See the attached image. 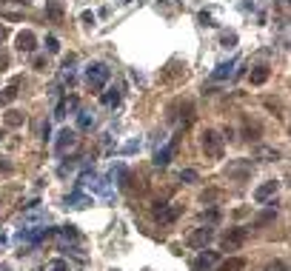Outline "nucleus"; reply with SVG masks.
<instances>
[{
	"mask_svg": "<svg viewBox=\"0 0 291 271\" xmlns=\"http://www.w3.org/2000/svg\"><path fill=\"white\" fill-rule=\"evenodd\" d=\"M220 197H223V192H217V189H214V192H206V194H203V203H206V206H209V203L220 200Z\"/></svg>",
	"mask_w": 291,
	"mask_h": 271,
	"instance_id": "obj_28",
	"label": "nucleus"
},
{
	"mask_svg": "<svg viewBox=\"0 0 291 271\" xmlns=\"http://www.w3.org/2000/svg\"><path fill=\"white\" fill-rule=\"evenodd\" d=\"M223 143H226V137H220V131H214V129H206L203 137H200V146H203L206 157H212V160L223 157Z\"/></svg>",
	"mask_w": 291,
	"mask_h": 271,
	"instance_id": "obj_1",
	"label": "nucleus"
},
{
	"mask_svg": "<svg viewBox=\"0 0 291 271\" xmlns=\"http://www.w3.org/2000/svg\"><path fill=\"white\" fill-rule=\"evenodd\" d=\"M200 23H203V26H214V23H212V15H209V12H200Z\"/></svg>",
	"mask_w": 291,
	"mask_h": 271,
	"instance_id": "obj_33",
	"label": "nucleus"
},
{
	"mask_svg": "<svg viewBox=\"0 0 291 271\" xmlns=\"http://www.w3.org/2000/svg\"><path fill=\"white\" fill-rule=\"evenodd\" d=\"M234 63H237V60L220 63V66H217V69L212 71V80H226V77H231V74H234Z\"/></svg>",
	"mask_w": 291,
	"mask_h": 271,
	"instance_id": "obj_13",
	"label": "nucleus"
},
{
	"mask_svg": "<svg viewBox=\"0 0 291 271\" xmlns=\"http://www.w3.org/2000/svg\"><path fill=\"white\" fill-rule=\"evenodd\" d=\"M177 146H180V134H174L168 146H163V149L154 151V166H157V168H166L168 163H171V157L177 154Z\"/></svg>",
	"mask_w": 291,
	"mask_h": 271,
	"instance_id": "obj_3",
	"label": "nucleus"
},
{
	"mask_svg": "<svg viewBox=\"0 0 291 271\" xmlns=\"http://www.w3.org/2000/svg\"><path fill=\"white\" fill-rule=\"evenodd\" d=\"M91 126H94V114H91V112H77V129L88 131Z\"/></svg>",
	"mask_w": 291,
	"mask_h": 271,
	"instance_id": "obj_18",
	"label": "nucleus"
},
{
	"mask_svg": "<svg viewBox=\"0 0 291 271\" xmlns=\"http://www.w3.org/2000/svg\"><path fill=\"white\" fill-rule=\"evenodd\" d=\"M237 43V35H234V32H226V35H223V46H234Z\"/></svg>",
	"mask_w": 291,
	"mask_h": 271,
	"instance_id": "obj_30",
	"label": "nucleus"
},
{
	"mask_svg": "<svg viewBox=\"0 0 291 271\" xmlns=\"http://www.w3.org/2000/svg\"><path fill=\"white\" fill-rule=\"evenodd\" d=\"M80 18H83V23H88V26H91V23H94V15H91V12H83V15H80Z\"/></svg>",
	"mask_w": 291,
	"mask_h": 271,
	"instance_id": "obj_34",
	"label": "nucleus"
},
{
	"mask_svg": "<svg viewBox=\"0 0 291 271\" xmlns=\"http://www.w3.org/2000/svg\"><path fill=\"white\" fill-rule=\"evenodd\" d=\"M3 40H6V29L0 26V43H3Z\"/></svg>",
	"mask_w": 291,
	"mask_h": 271,
	"instance_id": "obj_36",
	"label": "nucleus"
},
{
	"mask_svg": "<svg viewBox=\"0 0 291 271\" xmlns=\"http://www.w3.org/2000/svg\"><path fill=\"white\" fill-rule=\"evenodd\" d=\"M183 214V206H163L160 203V209L154 211V217H157V223H163V226H168V223H174L177 217Z\"/></svg>",
	"mask_w": 291,
	"mask_h": 271,
	"instance_id": "obj_7",
	"label": "nucleus"
},
{
	"mask_svg": "<svg viewBox=\"0 0 291 271\" xmlns=\"http://www.w3.org/2000/svg\"><path fill=\"white\" fill-rule=\"evenodd\" d=\"M109 77H112V71H109L103 63H91V66L86 69V83L91 88H103L109 83Z\"/></svg>",
	"mask_w": 291,
	"mask_h": 271,
	"instance_id": "obj_2",
	"label": "nucleus"
},
{
	"mask_svg": "<svg viewBox=\"0 0 291 271\" xmlns=\"http://www.w3.org/2000/svg\"><path fill=\"white\" fill-rule=\"evenodd\" d=\"M46 271H69V262L66 260H54V262H49V268Z\"/></svg>",
	"mask_w": 291,
	"mask_h": 271,
	"instance_id": "obj_27",
	"label": "nucleus"
},
{
	"mask_svg": "<svg viewBox=\"0 0 291 271\" xmlns=\"http://www.w3.org/2000/svg\"><path fill=\"white\" fill-rule=\"evenodd\" d=\"M265 271H288V268H285V262H282V260H277V262H271Z\"/></svg>",
	"mask_w": 291,
	"mask_h": 271,
	"instance_id": "obj_32",
	"label": "nucleus"
},
{
	"mask_svg": "<svg viewBox=\"0 0 291 271\" xmlns=\"http://www.w3.org/2000/svg\"><path fill=\"white\" fill-rule=\"evenodd\" d=\"M100 103H103V106H117V103H120V92H117V88H106L103 97H100Z\"/></svg>",
	"mask_w": 291,
	"mask_h": 271,
	"instance_id": "obj_20",
	"label": "nucleus"
},
{
	"mask_svg": "<svg viewBox=\"0 0 291 271\" xmlns=\"http://www.w3.org/2000/svg\"><path fill=\"white\" fill-rule=\"evenodd\" d=\"M212 240H214V228H212V226L194 228L191 234H188V245H194V248H206Z\"/></svg>",
	"mask_w": 291,
	"mask_h": 271,
	"instance_id": "obj_5",
	"label": "nucleus"
},
{
	"mask_svg": "<svg viewBox=\"0 0 291 271\" xmlns=\"http://www.w3.org/2000/svg\"><path fill=\"white\" fill-rule=\"evenodd\" d=\"M74 146H77V131H74V129H63L60 134H57L54 151H57V154H66V151L74 149Z\"/></svg>",
	"mask_w": 291,
	"mask_h": 271,
	"instance_id": "obj_6",
	"label": "nucleus"
},
{
	"mask_svg": "<svg viewBox=\"0 0 291 271\" xmlns=\"http://www.w3.org/2000/svg\"><path fill=\"white\" fill-rule=\"evenodd\" d=\"M277 217V206H268V211H263V214H260V217H257V226H265V223H271V220Z\"/></svg>",
	"mask_w": 291,
	"mask_h": 271,
	"instance_id": "obj_21",
	"label": "nucleus"
},
{
	"mask_svg": "<svg viewBox=\"0 0 291 271\" xmlns=\"http://www.w3.org/2000/svg\"><path fill=\"white\" fill-rule=\"evenodd\" d=\"M268 74H271L268 66H254V71H251V86H263L265 80H268Z\"/></svg>",
	"mask_w": 291,
	"mask_h": 271,
	"instance_id": "obj_15",
	"label": "nucleus"
},
{
	"mask_svg": "<svg viewBox=\"0 0 291 271\" xmlns=\"http://www.w3.org/2000/svg\"><path fill=\"white\" fill-rule=\"evenodd\" d=\"M214 262H217V254H214V251H203L200 257H194L191 268L194 271H203V268H209V265H214Z\"/></svg>",
	"mask_w": 291,
	"mask_h": 271,
	"instance_id": "obj_10",
	"label": "nucleus"
},
{
	"mask_svg": "<svg viewBox=\"0 0 291 271\" xmlns=\"http://www.w3.org/2000/svg\"><path fill=\"white\" fill-rule=\"evenodd\" d=\"M18 49H20V52H35V49H37V37H35V32L23 29V32L18 35Z\"/></svg>",
	"mask_w": 291,
	"mask_h": 271,
	"instance_id": "obj_8",
	"label": "nucleus"
},
{
	"mask_svg": "<svg viewBox=\"0 0 291 271\" xmlns=\"http://www.w3.org/2000/svg\"><path fill=\"white\" fill-rule=\"evenodd\" d=\"M63 117H66V100H60L57 109H54V120H63Z\"/></svg>",
	"mask_w": 291,
	"mask_h": 271,
	"instance_id": "obj_29",
	"label": "nucleus"
},
{
	"mask_svg": "<svg viewBox=\"0 0 291 271\" xmlns=\"http://www.w3.org/2000/svg\"><path fill=\"white\" fill-rule=\"evenodd\" d=\"M66 206H71V209H86V206H91V197H86L83 192H71L69 197H66Z\"/></svg>",
	"mask_w": 291,
	"mask_h": 271,
	"instance_id": "obj_11",
	"label": "nucleus"
},
{
	"mask_svg": "<svg viewBox=\"0 0 291 271\" xmlns=\"http://www.w3.org/2000/svg\"><path fill=\"white\" fill-rule=\"evenodd\" d=\"M46 18L49 20H63V3L60 0H46Z\"/></svg>",
	"mask_w": 291,
	"mask_h": 271,
	"instance_id": "obj_12",
	"label": "nucleus"
},
{
	"mask_svg": "<svg viewBox=\"0 0 291 271\" xmlns=\"http://www.w3.org/2000/svg\"><path fill=\"white\" fill-rule=\"evenodd\" d=\"M240 268H246V260H226L223 262V271H240Z\"/></svg>",
	"mask_w": 291,
	"mask_h": 271,
	"instance_id": "obj_23",
	"label": "nucleus"
},
{
	"mask_svg": "<svg viewBox=\"0 0 291 271\" xmlns=\"http://www.w3.org/2000/svg\"><path fill=\"white\" fill-rule=\"evenodd\" d=\"M248 171H251V160H243V163H234V166H229V174L234 177H246Z\"/></svg>",
	"mask_w": 291,
	"mask_h": 271,
	"instance_id": "obj_19",
	"label": "nucleus"
},
{
	"mask_svg": "<svg viewBox=\"0 0 291 271\" xmlns=\"http://www.w3.org/2000/svg\"><path fill=\"white\" fill-rule=\"evenodd\" d=\"M32 63H35V69H40V71L49 69V57H46V54H35V60Z\"/></svg>",
	"mask_w": 291,
	"mask_h": 271,
	"instance_id": "obj_25",
	"label": "nucleus"
},
{
	"mask_svg": "<svg viewBox=\"0 0 291 271\" xmlns=\"http://www.w3.org/2000/svg\"><path fill=\"white\" fill-rule=\"evenodd\" d=\"M0 171H12V166L9 163H0Z\"/></svg>",
	"mask_w": 291,
	"mask_h": 271,
	"instance_id": "obj_35",
	"label": "nucleus"
},
{
	"mask_svg": "<svg viewBox=\"0 0 291 271\" xmlns=\"http://www.w3.org/2000/svg\"><path fill=\"white\" fill-rule=\"evenodd\" d=\"M46 49H49V54H57L60 52V40L57 37H46Z\"/></svg>",
	"mask_w": 291,
	"mask_h": 271,
	"instance_id": "obj_26",
	"label": "nucleus"
},
{
	"mask_svg": "<svg viewBox=\"0 0 291 271\" xmlns=\"http://www.w3.org/2000/svg\"><path fill=\"white\" fill-rule=\"evenodd\" d=\"M137 149H140V143L132 140V143H126V146H123V154H132V151H137Z\"/></svg>",
	"mask_w": 291,
	"mask_h": 271,
	"instance_id": "obj_31",
	"label": "nucleus"
},
{
	"mask_svg": "<svg viewBox=\"0 0 291 271\" xmlns=\"http://www.w3.org/2000/svg\"><path fill=\"white\" fill-rule=\"evenodd\" d=\"M15 100H18V83H12L9 88L0 92V106H9V103H15Z\"/></svg>",
	"mask_w": 291,
	"mask_h": 271,
	"instance_id": "obj_17",
	"label": "nucleus"
},
{
	"mask_svg": "<svg viewBox=\"0 0 291 271\" xmlns=\"http://www.w3.org/2000/svg\"><path fill=\"white\" fill-rule=\"evenodd\" d=\"M246 237H248V228H229V234L223 237V248L226 251H237L240 245L246 243Z\"/></svg>",
	"mask_w": 291,
	"mask_h": 271,
	"instance_id": "obj_4",
	"label": "nucleus"
},
{
	"mask_svg": "<svg viewBox=\"0 0 291 271\" xmlns=\"http://www.w3.org/2000/svg\"><path fill=\"white\" fill-rule=\"evenodd\" d=\"M274 194H277V180H268V183H263V186H257L254 189V200L265 203L268 197H274Z\"/></svg>",
	"mask_w": 291,
	"mask_h": 271,
	"instance_id": "obj_9",
	"label": "nucleus"
},
{
	"mask_svg": "<svg viewBox=\"0 0 291 271\" xmlns=\"http://www.w3.org/2000/svg\"><path fill=\"white\" fill-rule=\"evenodd\" d=\"M180 180H183V183H197L200 174H197L194 168H183V171H180Z\"/></svg>",
	"mask_w": 291,
	"mask_h": 271,
	"instance_id": "obj_24",
	"label": "nucleus"
},
{
	"mask_svg": "<svg viewBox=\"0 0 291 271\" xmlns=\"http://www.w3.org/2000/svg\"><path fill=\"white\" fill-rule=\"evenodd\" d=\"M254 157L263 160V163H274V160H280V151L268 149V146H260V149H254Z\"/></svg>",
	"mask_w": 291,
	"mask_h": 271,
	"instance_id": "obj_14",
	"label": "nucleus"
},
{
	"mask_svg": "<svg viewBox=\"0 0 291 271\" xmlns=\"http://www.w3.org/2000/svg\"><path fill=\"white\" fill-rule=\"evenodd\" d=\"M57 234H60V240H69V243H74V240H77V228H74V226H63Z\"/></svg>",
	"mask_w": 291,
	"mask_h": 271,
	"instance_id": "obj_22",
	"label": "nucleus"
},
{
	"mask_svg": "<svg viewBox=\"0 0 291 271\" xmlns=\"http://www.w3.org/2000/svg\"><path fill=\"white\" fill-rule=\"evenodd\" d=\"M3 123H6L9 129H18V126H23V123H26V114H23V112H6Z\"/></svg>",
	"mask_w": 291,
	"mask_h": 271,
	"instance_id": "obj_16",
	"label": "nucleus"
}]
</instances>
